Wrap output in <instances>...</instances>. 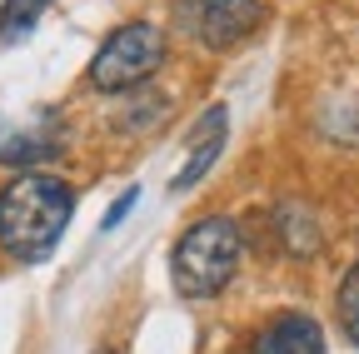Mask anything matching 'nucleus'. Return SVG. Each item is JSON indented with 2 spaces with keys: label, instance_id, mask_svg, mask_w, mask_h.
Instances as JSON below:
<instances>
[{
  "label": "nucleus",
  "instance_id": "1",
  "mask_svg": "<svg viewBox=\"0 0 359 354\" xmlns=\"http://www.w3.org/2000/svg\"><path fill=\"white\" fill-rule=\"evenodd\" d=\"M70 215H75V190L60 175H35V170L15 175L0 190V250L35 264L60 245Z\"/></svg>",
  "mask_w": 359,
  "mask_h": 354
},
{
  "label": "nucleus",
  "instance_id": "2",
  "mask_svg": "<svg viewBox=\"0 0 359 354\" xmlns=\"http://www.w3.org/2000/svg\"><path fill=\"white\" fill-rule=\"evenodd\" d=\"M235 270H240V230H235V219H224V215L195 219V225L180 235L175 254H170L175 290L190 294V299L219 294L235 280Z\"/></svg>",
  "mask_w": 359,
  "mask_h": 354
},
{
  "label": "nucleus",
  "instance_id": "3",
  "mask_svg": "<svg viewBox=\"0 0 359 354\" xmlns=\"http://www.w3.org/2000/svg\"><path fill=\"white\" fill-rule=\"evenodd\" d=\"M160 65H165V35L145 20H135V25H120L95 50V60H90V85L105 90V95H120L130 85L150 80Z\"/></svg>",
  "mask_w": 359,
  "mask_h": 354
},
{
  "label": "nucleus",
  "instance_id": "4",
  "mask_svg": "<svg viewBox=\"0 0 359 354\" xmlns=\"http://www.w3.org/2000/svg\"><path fill=\"white\" fill-rule=\"evenodd\" d=\"M264 6L259 0H175V20L195 46L205 50H230L259 25Z\"/></svg>",
  "mask_w": 359,
  "mask_h": 354
},
{
  "label": "nucleus",
  "instance_id": "5",
  "mask_svg": "<svg viewBox=\"0 0 359 354\" xmlns=\"http://www.w3.org/2000/svg\"><path fill=\"white\" fill-rule=\"evenodd\" d=\"M255 354H325V334L309 315H280L255 339Z\"/></svg>",
  "mask_w": 359,
  "mask_h": 354
},
{
  "label": "nucleus",
  "instance_id": "6",
  "mask_svg": "<svg viewBox=\"0 0 359 354\" xmlns=\"http://www.w3.org/2000/svg\"><path fill=\"white\" fill-rule=\"evenodd\" d=\"M224 130H230V110H224V105H210L205 120L195 125V150H190L185 170L175 175V190H190L195 180H205V170L215 165V155H219V145H224Z\"/></svg>",
  "mask_w": 359,
  "mask_h": 354
},
{
  "label": "nucleus",
  "instance_id": "7",
  "mask_svg": "<svg viewBox=\"0 0 359 354\" xmlns=\"http://www.w3.org/2000/svg\"><path fill=\"white\" fill-rule=\"evenodd\" d=\"M60 145L50 135H30V130H0V160L15 165V170H30V165H45L55 160Z\"/></svg>",
  "mask_w": 359,
  "mask_h": 354
},
{
  "label": "nucleus",
  "instance_id": "8",
  "mask_svg": "<svg viewBox=\"0 0 359 354\" xmlns=\"http://www.w3.org/2000/svg\"><path fill=\"white\" fill-rule=\"evenodd\" d=\"M45 6H50V0H6V6H0V35H6V40H20V35L45 15Z\"/></svg>",
  "mask_w": 359,
  "mask_h": 354
},
{
  "label": "nucleus",
  "instance_id": "9",
  "mask_svg": "<svg viewBox=\"0 0 359 354\" xmlns=\"http://www.w3.org/2000/svg\"><path fill=\"white\" fill-rule=\"evenodd\" d=\"M280 225L290 230V250H294V254H314L320 235H314V215H309L304 205H285V210H280Z\"/></svg>",
  "mask_w": 359,
  "mask_h": 354
},
{
  "label": "nucleus",
  "instance_id": "10",
  "mask_svg": "<svg viewBox=\"0 0 359 354\" xmlns=\"http://www.w3.org/2000/svg\"><path fill=\"white\" fill-rule=\"evenodd\" d=\"M339 325L359 344V264H349V275L339 280Z\"/></svg>",
  "mask_w": 359,
  "mask_h": 354
},
{
  "label": "nucleus",
  "instance_id": "11",
  "mask_svg": "<svg viewBox=\"0 0 359 354\" xmlns=\"http://www.w3.org/2000/svg\"><path fill=\"white\" fill-rule=\"evenodd\" d=\"M135 200H140V195H135V190H125V195H120V200L110 205V215H105V230H115V225H120V215H125V210H130Z\"/></svg>",
  "mask_w": 359,
  "mask_h": 354
},
{
  "label": "nucleus",
  "instance_id": "12",
  "mask_svg": "<svg viewBox=\"0 0 359 354\" xmlns=\"http://www.w3.org/2000/svg\"><path fill=\"white\" fill-rule=\"evenodd\" d=\"M95 354H115V349H95Z\"/></svg>",
  "mask_w": 359,
  "mask_h": 354
}]
</instances>
